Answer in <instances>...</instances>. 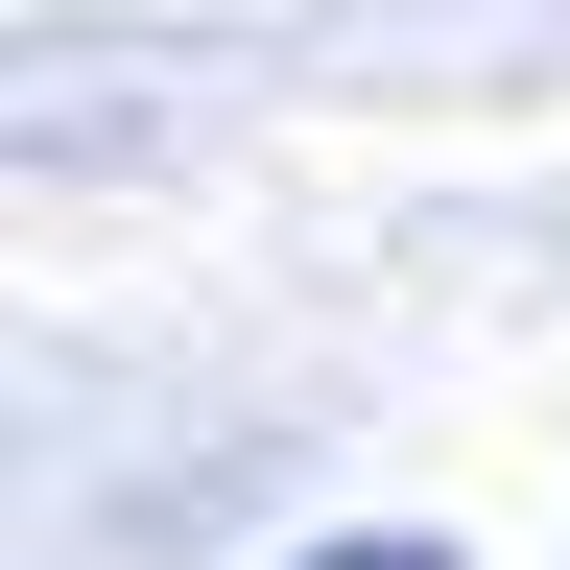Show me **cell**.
Segmentation results:
<instances>
[{"instance_id":"1","label":"cell","mask_w":570,"mask_h":570,"mask_svg":"<svg viewBox=\"0 0 570 570\" xmlns=\"http://www.w3.org/2000/svg\"><path fill=\"white\" fill-rule=\"evenodd\" d=\"M309 570H452V547H309Z\"/></svg>"}]
</instances>
